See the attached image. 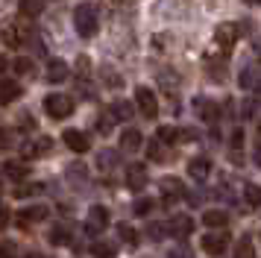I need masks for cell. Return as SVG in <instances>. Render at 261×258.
I'll use <instances>...</instances> for the list:
<instances>
[{
  "label": "cell",
  "mask_w": 261,
  "mask_h": 258,
  "mask_svg": "<svg viewBox=\"0 0 261 258\" xmlns=\"http://www.w3.org/2000/svg\"><path fill=\"white\" fill-rule=\"evenodd\" d=\"M73 27L83 38H91L97 35V27H100V18H97V6L94 3H80L76 12H73Z\"/></svg>",
  "instance_id": "obj_1"
},
{
  "label": "cell",
  "mask_w": 261,
  "mask_h": 258,
  "mask_svg": "<svg viewBox=\"0 0 261 258\" xmlns=\"http://www.w3.org/2000/svg\"><path fill=\"white\" fill-rule=\"evenodd\" d=\"M30 23H27V18H15V21H9L6 27H3V33H0V41L9 47V50H18V47H24L27 41H30Z\"/></svg>",
  "instance_id": "obj_2"
},
{
  "label": "cell",
  "mask_w": 261,
  "mask_h": 258,
  "mask_svg": "<svg viewBox=\"0 0 261 258\" xmlns=\"http://www.w3.org/2000/svg\"><path fill=\"white\" fill-rule=\"evenodd\" d=\"M44 112H47L53 120H65V117L73 112V100L68 94H47V97H44Z\"/></svg>",
  "instance_id": "obj_3"
},
{
  "label": "cell",
  "mask_w": 261,
  "mask_h": 258,
  "mask_svg": "<svg viewBox=\"0 0 261 258\" xmlns=\"http://www.w3.org/2000/svg\"><path fill=\"white\" fill-rule=\"evenodd\" d=\"M135 106L141 109L144 117H155L159 115V100H155V94L150 91V88H135Z\"/></svg>",
  "instance_id": "obj_4"
},
{
  "label": "cell",
  "mask_w": 261,
  "mask_h": 258,
  "mask_svg": "<svg viewBox=\"0 0 261 258\" xmlns=\"http://www.w3.org/2000/svg\"><path fill=\"white\" fill-rule=\"evenodd\" d=\"M109 226V211L103 205H91L88 211V220H85V232L88 235H100Z\"/></svg>",
  "instance_id": "obj_5"
},
{
  "label": "cell",
  "mask_w": 261,
  "mask_h": 258,
  "mask_svg": "<svg viewBox=\"0 0 261 258\" xmlns=\"http://www.w3.org/2000/svg\"><path fill=\"white\" fill-rule=\"evenodd\" d=\"M238 35H241V30H238V23H220L217 30H214V41L223 47V50H232L238 41Z\"/></svg>",
  "instance_id": "obj_6"
},
{
  "label": "cell",
  "mask_w": 261,
  "mask_h": 258,
  "mask_svg": "<svg viewBox=\"0 0 261 258\" xmlns=\"http://www.w3.org/2000/svg\"><path fill=\"white\" fill-rule=\"evenodd\" d=\"M62 141H65V144H68V150H73V152H88V150H91V141H88V135H85V132H80V129H65Z\"/></svg>",
  "instance_id": "obj_7"
},
{
  "label": "cell",
  "mask_w": 261,
  "mask_h": 258,
  "mask_svg": "<svg viewBox=\"0 0 261 258\" xmlns=\"http://www.w3.org/2000/svg\"><path fill=\"white\" fill-rule=\"evenodd\" d=\"M226 246H229V235L226 232H212L202 238V249L208 252V255H223Z\"/></svg>",
  "instance_id": "obj_8"
},
{
  "label": "cell",
  "mask_w": 261,
  "mask_h": 258,
  "mask_svg": "<svg viewBox=\"0 0 261 258\" xmlns=\"http://www.w3.org/2000/svg\"><path fill=\"white\" fill-rule=\"evenodd\" d=\"M188 176H191V179H197V182H205V179L212 176V162H208L205 156L191 159V162H188Z\"/></svg>",
  "instance_id": "obj_9"
},
{
  "label": "cell",
  "mask_w": 261,
  "mask_h": 258,
  "mask_svg": "<svg viewBox=\"0 0 261 258\" xmlns=\"http://www.w3.org/2000/svg\"><path fill=\"white\" fill-rule=\"evenodd\" d=\"M126 185L132 188V191H144L147 188V167L144 164H129L126 167Z\"/></svg>",
  "instance_id": "obj_10"
},
{
  "label": "cell",
  "mask_w": 261,
  "mask_h": 258,
  "mask_svg": "<svg viewBox=\"0 0 261 258\" xmlns=\"http://www.w3.org/2000/svg\"><path fill=\"white\" fill-rule=\"evenodd\" d=\"M167 226V235H173V238H188L191 232H194V220L191 217H185V214H176L170 223H165Z\"/></svg>",
  "instance_id": "obj_11"
},
{
  "label": "cell",
  "mask_w": 261,
  "mask_h": 258,
  "mask_svg": "<svg viewBox=\"0 0 261 258\" xmlns=\"http://www.w3.org/2000/svg\"><path fill=\"white\" fill-rule=\"evenodd\" d=\"M159 185H162V194H165V205L176 202V199L182 197V191H185V188H182V182H179L176 176H165Z\"/></svg>",
  "instance_id": "obj_12"
},
{
  "label": "cell",
  "mask_w": 261,
  "mask_h": 258,
  "mask_svg": "<svg viewBox=\"0 0 261 258\" xmlns=\"http://www.w3.org/2000/svg\"><path fill=\"white\" fill-rule=\"evenodd\" d=\"M21 94H24L21 82H15V80H0V103H3V106H6V103H15Z\"/></svg>",
  "instance_id": "obj_13"
},
{
  "label": "cell",
  "mask_w": 261,
  "mask_h": 258,
  "mask_svg": "<svg viewBox=\"0 0 261 258\" xmlns=\"http://www.w3.org/2000/svg\"><path fill=\"white\" fill-rule=\"evenodd\" d=\"M47 217V209L44 205H33V209H24V211H18V226H30V223H38V220H44Z\"/></svg>",
  "instance_id": "obj_14"
},
{
  "label": "cell",
  "mask_w": 261,
  "mask_h": 258,
  "mask_svg": "<svg viewBox=\"0 0 261 258\" xmlns=\"http://www.w3.org/2000/svg\"><path fill=\"white\" fill-rule=\"evenodd\" d=\"M141 144H144V135L138 129H123V135H120V150L135 152V150H141Z\"/></svg>",
  "instance_id": "obj_15"
},
{
  "label": "cell",
  "mask_w": 261,
  "mask_h": 258,
  "mask_svg": "<svg viewBox=\"0 0 261 258\" xmlns=\"http://www.w3.org/2000/svg\"><path fill=\"white\" fill-rule=\"evenodd\" d=\"M50 150H53V141H50V138H38V141H33V144H24V156H27V159L47 156Z\"/></svg>",
  "instance_id": "obj_16"
},
{
  "label": "cell",
  "mask_w": 261,
  "mask_h": 258,
  "mask_svg": "<svg viewBox=\"0 0 261 258\" xmlns=\"http://www.w3.org/2000/svg\"><path fill=\"white\" fill-rule=\"evenodd\" d=\"M3 173H6V179H12V182H24L27 176H30V167L24 162H6L3 164Z\"/></svg>",
  "instance_id": "obj_17"
},
{
  "label": "cell",
  "mask_w": 261,
  "mask_h": 258,
  "mask_svg": "<svg viewBox=\"0 0 261 258\" xmlns=\"http://www.w3.org/2000/svg\"><path fill=\"white\" fill-rule=\"evenodd\" d=\"M47 80H50V82H65V80H68V65H65L62 59H50V65H47Z\"/></svg>",
  "instance_id": "obj_18"
},
{
  "label": "cell",
  "mask_w": 261,
  "mask_h": 258,
  "mask_svg": "<svg viewBox=\"0 0 261 258\" xmlns=\"http://www.w3.org/2000/svg\"><path fill=\"white\" fill-rule=\"evenodd\" d=\"M202 223H205V226H212V229H223L226 223H229V214L220 211V209H208L205 214H202Z\"/></svg>",
  "instance_id": "obj_19"
},
{
  "label": "cell",
  "mask_w": 261,
  "mask_h": 258,
  "mask_svg": "<svg viewBox=\"0 0 261 258\" xmlns=\"http://www.w3.org/2000/svg\"><path fill=\"white\" fill-rule=\"evenodd\" d=\"M241 88H247V91L258 88V65H247L241 70Z\"/></svg>",
  "instance_id": "obj_20"
},
{
  "label": "cell",
  "mask_w": 261,
  "mask_h": 258,
  "mask_svg": "<svg viewBox=\"0 0 261 258\" xmlns=\"http://www.w3.org/2000/svg\"><path fill=\"white\" fill-rule=\"evenodd\" d=\"M91 255L94 258H115L118 255V246L109 244V241H94L91 244Z\"/></svg>",
  "instance_id": "obj_21"
},
{
  "label": "cell",
  "mask_w": 261,
  "mask_h": 258,
  "mask_svg": "<svg viewBox=\"0 0 261 258\" xmlns=\"http://www.w3.org/2000/svg\"><path fill=\"white\" fill-rule=\"evenodd\" d=\"M109 115L115 117V120H129L135 112H132V103H126V100H118V103H112Z\"/></svg>",
  "instance_id": "obj_22"
},
{
  "label": "cell",
  "mask_w": 261,
  "mask_h": 258,
  "mask_svg": "<svg viewBox=\"0 0 261 258\" xmlns=\"http://www.w3.org/2000/svg\"><path fill=\"white\" fill-rule=\"evenodd\" d=\"M21 18H36V15H41L44 12V3L41 0H21Z\"/></svg>",
  "instance_id": "obj_23"
},
{
  "label": "cell",
  "mask_w": 261,
  "mask_h": 258,
  "mask_svg": "<svg viewBox=\"0 0 261 258\" xmlns=\"http://www.w3.org/2000/svg\"><path fill=\"white\" fill-rule=\"evenodd\" d=\"M155 141H162L165 147H170V144H176V141H179V129L176 126H159Z\"/></svg>",
  "instance_id": "obj_24"
},
{
  "label": "cell",
  "mask_w": 261,
  "mask_h": 258,
  "mask_svg": "<svg viewBox=\"0 0 261 258\" xmlns=\"http://www.w3.org/2000/svg\"><path fill=\"white\" fill-rule=\"evenodd\" d=\"M235 258H255V244L252 238H241V244L235 249Z\"/></svg>",
  "instance_id": "obj_25"
},
{
  "label": "cell",
  "mask_w": 261,
  "mask_h": 258,
  "mask_svg": "<svg viewBox=\"0 0 261 258\" xmlns=\"http://www.w3.org/2000/svg\"><path fill=\"white\" fill-rule=\"evenodd\" d=\"M147 156L153 162H165V144L162 141H147Z\"/></svg>",
  "instance_id": "obj_26"
},
{
  "label": "cell",
  "mask_w": 261,
  "mask_h": 258,
  "mask_svg": "<svg viewBox=\"0 0 261 258\" xmlns=\"http://www.w3.org/2000/svg\"><path fill=\"white\" fill-rule=\"evenodd\" d=\"M132 211H135V214H138V217H147V214H150V211H153V199L147 197V199H135V205H132Z\"/></svg>",
  "instance_id": "obj_27"
},
{
  "label": "cell",
  "mask_w": 261,
  "mask_h": 258,
  "mask_svg": "<svg viewBox=\"0 0 261 258\" xmlns=\"http://www.w3.org/2000/svg\"><path fill=\"white\" fill-rule=\"evenodd\" d=\"M147 238H153V241L167 238V226L165 223H150V226H147Z\"/></svg>",
  "instance_id": "obj_28"
},
{
  "label": "cell",
  "mask_w": 261,
  "mask_h": 258,
  "mask_svg": "<svg viewBox=\"0 0 261 258\" xmlns=\"http://www.w3.org/2000/svg\"><path fill=\"white\" fill-rule=\"evenodd\" d=\"M50 244L53 246H65L68 244V229H65V226H56V229L50 232Z\"/></svg>",
  "instance_id": "obj_29"
},
{
  "label": "cell",
  "mask_w": 261,
  "mask_h": 258,
  "mask_svg": "<svg viewBox=\"0 0 261 258\" xmlns=\"http://www.w3.org/2000/svg\"><path fill=\"white\" fill-rule=\"evenodd\" d=\"M244 197H247V202H249V205H252V209H258V202H261L258 185H252V182H249V185L244 188Z\"/></svg>",
  "instance_id": "obj_30"
},
{
  "label": "cell",
  "mask_w": 261,
  "mask_h": 258,
  "mask_svg": "<svg viewBox=\"0 0 261 258\" xmlns=\"http://www.w3.org/2000/svg\"><path fill=\"white\" fill-rule=\"evenodd\" d=\"M118 232H120V238H123V244L126 246H138V232H135L132 226H120Z\"/></svg>",
  "instance_id": "obj_31"
},
{
  "label": "cell",
  "mask_w": 261,
  "mask_h": 258,
  "mask_svg": "<svg viewBox=\"0 0 261 258\" xmlns=\"http://www.w3.org/2000/svg\"><path fill=\"white\" fill-rule=\"evenodd\" d=\"M12 70H15V73H21V76H24V73H33V62H30V59H24V56L15 59V62H12Z\"/></svg>",
  "instance_id": "obj_32"
},
{
  "label": "cell",
  "mask_w": 261,
  "mask_h": 258,
  "mask_svg": "<svg viewBox=\"0 0 261 258\" xmlns=\"http://www.w3.org/2000/svg\"><path fill=\"white\" fill-rule=\"evenodd\" d=\"M200 109H202V112H200V115H202V120H217V106H214V103H208V100H202V103H200Z\"/></svg>",
  "instance_id": "obj_33"
},
{
  "label": "cell",
  "mask_w": 261,
  "mask_h": 258,
  "mask_svg": "<svg viewBox=\"0 0 261 258\" xmlns=\"http://www.w3.org/2000/svg\"><path fill=\"white\" fill-rule=\"evenodd\" d=\"M112 123H115V117L109 115V112H106V115H100V117H97V129H100L103 135H109V132H112Z\"/></svg>",
  "instance_id": "obj_34"
},
{
  "label": "cell",
  "mask_w": 261,
  "mask_h": 258,
  "mask_svg": "<svg viewBox=\"0 0 261 258\" xmlns=\"http://www.w3.org/2000/svg\"><path fill=\"white\" fill-rule=\"evenodd\" d=\"M38 191H44V185H21L18 191H15V197H33V194H38Z\"/></svg>",
  "instance_id": "obj_35"
},
{
  "label": "cell",
  "mask_w": 261,
  "mask_h": 258,
  "mask_svg": "<svg viewBox=\"0 0 261 258\" xmlns=\"http://www.w3.org/2000/svg\"><path fill=\"white\" fill-rule=\"evenodd\" d=\"M255 115H258V103H255V97H252V100H247V103H244V117L255 120Z\"/></svg>",
  "instance_id": "obj_36"
},
{
  "label": "cell",
  "mask_w": 261,
  "mask_h": 258,
  "mask_svg": "<svg viewBox=\"0 0 261 258\" xmlns=\"http://www.w3.org/2000/svg\"><path fill=\"white\" fill-rule=\"evenodd\" d=\"M15 255H18L15 244L12 241H3V244H0V258H15Z\"/></svg>",
  "instance_id": "obj_37"
},
{
  "label": "cell",
  "mask_w": 261,
  "mask_h": 258,
  "mask_svg": "<svg viewBox=\"0 0 261 258\" xmlns=\"http://www.w3.org/2000/svg\"><path fill=\"white\" fill-rule=\"evenodd\" d=\"M76 70H80L83 76H88V70H91V62H88V56H80V59H76Z\"/></svg>",
  "instance_id": "obj_38"
},
{
  "label": "cell",
  "mask_w": 261,
  "mask_h": 258,
  "mask_svg": "<svg viewBox=\"0 0 261 258\" xmlns=\"http://www.w3.org/2000/svg\"><path fill=\"white\" fill-rule=\"evenodd\" d=\"M9 214H12V211L6 209V202H0V229H6V223H9Z\"/></svg>",
  "instance_id": "obj_39"
},
{
  "label": "cell",
  "mask_w": 261,
  "mask_h": 258,
  "mask_svg": "<svg viewBox=\"0 0 261 258\" xmlns=\"http://www.w3.org/2000/svg\"><path fill=\"white\" fill-rule=\"evenodd\" d=\"M241 144H244V132L235 129V132H232V147H241Z\"/></svg>",
  "instance_id": "obj_40"
},
{
  "label": "cell",
  "mask_w": 261,
  "mask_h": 258,
  "mask_svg": "<svg viewBox=\"0 0 261 258\" xmlns=\"http://www.w3.org/2000/svg\"><path fill=\"white\" fill-rule=\"evenodd\" d=\"M244 3H249V6H255V3H258V0H244Z\"/></svg>",
  "instance_id": "obj_41"
},
{
  "label": "cell",
  "mask_w": 261,
  "mask_h": 258,
  "mask_svg": "<svg viewBox=\"0 0 261 258\" xmlns=\"http://www.w3.org/2000/svg\"><path fill=\"white\" fill-rule=\"evenodd\" d=\"M27 258H44V255H38V252H33V255H27Z\"/></svg>",
  "instance_id": "obj_42"
}]
</instances>
